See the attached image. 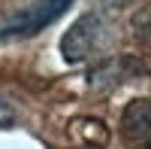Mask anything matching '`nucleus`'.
<instances>
[{
    "label": "nucleus",
    "instance_id": "3",
    "mask_svg": "<svg viewBox=\"0 0 151 149\" xmlns=\"http://www.w3.org/2000/svg\"><path fill=\"white\" fill-rule=\"evenodd\" d=\"M142 73H151V67H145V61L139 58H112V61H103L97 64L91 73H88V82L94 88H118L121 82H127L133 76H142Z\"/></svg>",
    "mask_w": 151,
    "mask_h": 149
},
{
    "label": "nucleus",
    "instance_id": "2",
    "mask_svg": "<svg viewBox=\"0 0 151 149\" xmlns=\"http://www.w3.org/2000/svg\"><path fill=\"white\" fill-rule=\"evenodd\" d=\"M103 37H106V24L100 18V12H88V15H82L64 34L60 55H64V61H70V64H79V61L91 58L97 49L103 46Z\"/></svg>",
    "mask_w": 151,
    "mask_h": 149
},
{
    "label": "nucleus",
    "instance_id": "5",
    "mask_svg": "<svg viewBox=\"0 0 151 149\" xmlns=\"http://www.w3.org/2000/svg\"><path fill=\"white\" fill-rule=\"evenodd\" d=\"M148 149H151V146H148Z\"/></svg>",
    "mask_w": 151,
    "mask_h": 149
},
{
    "label": "nucleus",
    "instance_id": "1",
    "mask_svg": "<svg viewBox=\"0 0 151 149\" xmlns=\"http://www.w3.org/2000/svg\"><path fill=\"white\" fill-rule=\"evenodd\" d=\"M70 6H73V0H36V3L9 15L0 24V40H24V37L40 34L52 21H58Z\"/></svg>",
    "mask_w": 151,
    "mask_h": 149
},
{
    "label": "nucleus",
    "instance_id": "4",
    "mask_svg": "<svg viewBox=\"0 0 151 149\" xmlns=\"http://www.w3.org/2000/svg\"><path fill=\"white\" fill-rule=\"evenodd\" d=\"M121 134L127 143H148L151 140V101L136 97L121 113Z\"/></svg>",
    "mask_w": 151,
    "mask_h": 149
}]
</instances>
